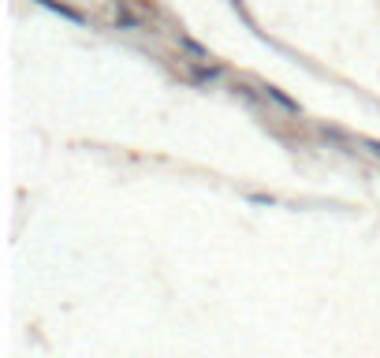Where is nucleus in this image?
<instances>
[{
  "instance_id": "nucleus-1",
  "label": "nucleus",
  "mask_w": 380,
  "mask_h": 358,
  "mask_svg": "<svg viewBox=\"0 0 380 358\" xmlns=\"http://www.w3.org/2000/svg\"><path fill=\"white\" fill-rule=\"evenodd\" d=\"M112 23L119 26V30H142V26H146L142 15H134L123 0H116V4H112Z\"/></svg>"
},
{
  "instance_id": "nucleus-3",
  "label": "nucleus",
  "mask_w": 380,
  "mask_h": 358,
  "mask_svg": "<svg viewBox=\"0 0 380 358\" xmlns=\"http://www.w3.org/2000/svg\"><path fill=\"white\" fill-rule=\"evenodd\" d=\"M224 71L217 68V63H209V60H194V71H190V79L194 82H217Z\"/></svg>"
},
{
  "instance_id": "nucleus-6",
  "label": "nucleus",
  "mask_w": 380,
  "mask_h": 358,
  "mask_svg": "<svg viewBox=\"0 0 380 358\" xmlns=\"http://www.w3.org/2000/svg\"><path fill=\"white\" fill-rule=\"evenodd\" d=\"M361 146H366V150H369V153H373V157H380V142H373V139H366V142H361Z\"/></svg>"
},
{
  "instance_id": "nucleus-5",
  "label": "nucleus",
  "mask_w": 380,
  "mask_h": 358,
  "mask_svg": "<svg viewBox=\"0 0 380 358\" xmlns=\"http://www.w3.org/2000/svg\"><path fill=\"white\" fill-rule=\"evenodd\" d=\"M175 41H179V49H183V52H190L194 60H209V49H206V45H198V41L190 38V34H179Z\"/></svg>"
},
{
  "instance_id": "nucleus-4",
  "label": "nucleus",
  "mask_w": 380,
  "mask_h": 358,
  "mask_svg": "<svg viewBox=\"0 0 380 358\" xmlns=\"http://www.w3.org/2000/svg\"><path fill=\"white\" fill-rule=\"evenodd\" d=\"M261 97H265V101H276V105L287 108V112H299V101H294V97H287L283 90H276V86H265V90H261Z\"/></svg>"
},
{
  "instance_id": "nucleus-2",
  "label": "nucleus",
  "mask_w": 380,
  "mask_h": 358,
  "mask_svg": "<svg viewBox=\"0 0 380 358\" xmlns=\"http://www.w3.org/2000/svg\"><path fill=\"white\" fill-rule=\"evenodd\" d=\"M41 8H49L52 15H60V19H68V23H75V26H86L90 19L79 12V8H71V4H60V0H38Z\"/></svg>"
}]
</instances>
